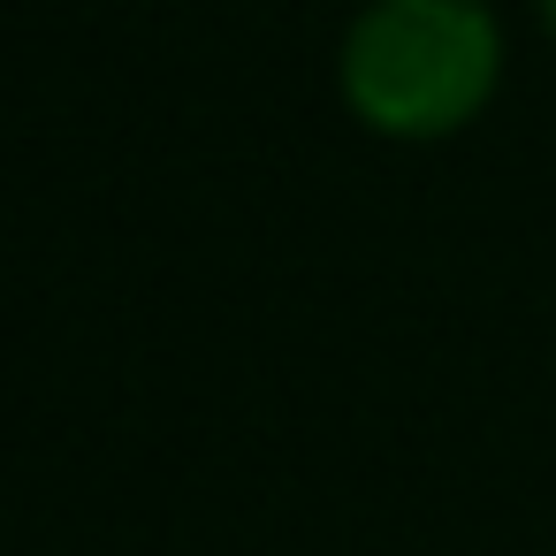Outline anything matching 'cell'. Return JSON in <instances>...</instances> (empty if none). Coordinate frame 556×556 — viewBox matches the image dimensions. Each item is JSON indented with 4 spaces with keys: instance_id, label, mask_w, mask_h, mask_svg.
Instances as JSON below:
<instances>
[{
    "instance_id": "obj_1",
    "label": "cell",
    "mask_w": 556,
    "mask_h": 556,
    "mask_svg": "<svg viewBox=\"0 0 556 556\" xmlns=\"http://www.w3.org/2000/svg\"><path fill=\"white\" fill-rule=\"evenodd\" d=\"M503 85V24L488 0H366L336 47L351 123L396 146H434L480 123Z\"/></svg>"
},
{
    "instance_id": "obj_2",
    "label": "cell",
    "mask_w": 556,
    "mask_h": 556,
    "mask_svg": "<svg viewBox=\"0 0 556 556\" xmlns=\"http://www.w3.org/2000/svg\"><path fill=\"white\" fill-rule=\"evenodd\" d=\"M541 9V31H548V47H556V0H533Z\"/></svg>"
}]
</instances>
